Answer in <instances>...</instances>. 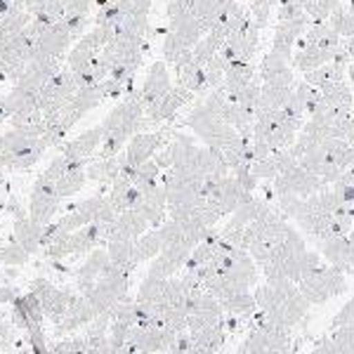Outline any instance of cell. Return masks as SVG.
<instances>
[{
  "instance_id": "obj_39",
  "label": "cell",
  "mask_w": 354,
  "mask_h": 354,
  "mask_svg": "<svg viewBox=\"0 0 354 354\" xmlns=\"http://www.w3.org/2000/svg\"><path fill=\"white\" fill-rule=\"evenodd\" d=\"M113 3H130V0H113Z\"/></svg>"
},
{
  "instance_id": "obj_4",
  "label": "cell",
  "mask_w": 354,
  "mask_h": 354,
  "mask_svg": "<svg viewBox=\"0 0 354 354\" xmlns=\"http://www.w3.org/2000/svg\"><path fill=\"white\" fill-rule=\"evenodd\" d=\"M59 194H57V182L45 180L43 175H38L36 185H33L31 198H28V218L38 225H50L53 218L59 210Z\"/></svg>"
},
{
  "instance_id": "obj_34",
  "label": "cell",
  "mask_w": 354,
  "mask_h": 354,
  "mask_svg": "<svg viewBox=\"0 0 354 354\" xmlns=\"http://www.w3.org/2000/svg\"><path fill=\"white\" fill-rule=\"evenodd\" d=\"M66 163H68V161H66V156H64V153H59V156H55L53 161H50V165L43 170L41 175L45 177V180H53V182H57L62 175L66 173Z\"/></svg>"
},
{
  "instance_id": "obj_2",
  "label": "cell",
  "mask_w": 354,
  "mask_h": 354,
  "mask_svg": "<svg viewBox=\"0 0 354 354\" xmlns=\"http://www.w3.org/2000/svg\"><path fill=\"white\" fill-rule=\"evenodd\" d=\"M173 135H175V130L170 128V125L168 128L153 130V133H149V130H147V133H137L133 140L125 145V151H123L125 163L142 165L145 161H151V158L173 140Z\"/></svg>"
},
{
  "instance_id": "obj_26",
  "label": "cell",
  "mask_w": 354,
  "mask_h": 354,
  "mask_svg": "<svg viewBox=\"0 0 354 354\" xmlns=\"http://www.w3.org/2000/svg\"><path fill=\"white\" fill-rule=\"evenodd\" d=\"M28 258H31V253H28L17 239H12V241L0 248V265H5V267H24Z\"/></svg>"
},
{
  "instance_id": "obj_25",
  "label": "cell",
  "mask_w": 354,
  "mask_h": 354,
  "mask_svg": "<svg viewBox=\"0 0 354 354\" xmlns=\"http://www.w3.org/2000/svg\"><path fill=\"white\" fill-rule=\"evenodd\" d=\"M163 59L168 62L170 66L175 64L177 59H180L185 53H189V50H194L192 45H187V41L182 36H177L175 31H170L168 28V33H165V38H163Z\"/></svg>"
},
{
  "instance_id": "obj_21",
  "label": "cell",
  "mask_w": 354,
  "mask_h": 354,
  "mask_svg": "<svg viewBox=\"0 0 354 354\" xmlns=\"http://www.w3.org/2000/svg\"><path fill=\"white\" fill-rule=\"evenodd\" d=\"M290 62H293V57H290V55H283V53H277V50H270V53L265 55V59H262L260 68H258L260 81L265 83V81H270V78L279 76V73L288 71Z\"/></svg>"
},
{
  "instance_id": "obj_17",
  "label": "cell",
  "mask_w": 354,
  "mask_h": 354,
  "mask_svg": "<svg viewBox=\"0 0 354 354\" xmlns=\"http://www.w3.org/2000/svg\"><path fill=\"white\" fill-rule=\"evenodd\" d=\"M121 165H123V153L111 158H100L97 156L95 161L88 163L85 173H88V180L100 182V185H113L118 175H121Z\"/></svg>"
},
{
  "instance_id": "obj_22",
  "label": "cell",
  "mask_w": 354,
  "mask_h": 354,
  "mask_svg": "<svg viewBox=\"0 0 354 354\" xmlns=\"http://www.w3.org/2000/svg\"><path fill=\"white\" fill-rule=\"evenodd\" d=\"M225 314H236V317H248V314L258 312V302H255L253 290H245V293H234L230 298L220 300Z\"/></svg>"
},
{
  "instance_id": "obj_12",
  "label": "cell",
  "mask_w": 354,
  "mask_h": 354,
  "mask_svg": "<svg viewBox=\"0 0 354 354\" xmlns=\"http://www.w3.org/2000/svg\"><path fill=\"white\" fill-rule=\"evenodd\" d=\"M109 250L102 248V245H97L95 250H90L88 258L81 267L76 270V288L78 293H88L90 288L95 286L97 281H100L102 272H104V267L109 265Z\"/></svg>"
},
{
  "instance_id": "obj_30",
  "label": "cell",
  "mask_w": 354,
  "mask_h": 354,
  "mask_svg": "<svg viewBox=\"0 0 354 354\" xmlns=\"http://www.w3.org/2000/svg\"><path fill=\"white\" fill-rule=\"evenodd\" d=\"M111 319L113 322H123V324H130V326H137V302L133 298L116 302L111 310Z\"/></svg>"
},
{
  "instance_id": "obj_16",
  "label": "cell",
  "mask_w": 354,
  "mask_h": 354,
  "mask_svg": "<svg viewBox=\"0 0 354 354\" xmlns=\"http://www.w3.org/2000/svg\"><path fill=\"white\" fill-rule=\"evenodd\" d=\"M43 227L45 225L33 222L28 215H26V218H17L12 222V239H17V241L24 245L31 255H36V253H41V250H43V243H41Z\"/></svg>"
},
{
  "instance_id": "obj_23",
  "label": "cell",
  "mask_w": 354,
  "mask_h": 354,
  "mask_svg": "<svg viewBox=\"0 0 354 354\" xmlns=\"http://www.w3.org/2000/svg\"><path fill=\"white\" fill-rule=\"evenodd\" d=\"M85 182H88L85 168H66V173L57 180V194H59V198H68L81 192L85 187Z\"/></svg>"
},
{
  "instance_id": "obj_1",
  "label": "cell",
  "mask_w": 354,
  "mask_h": 354,
  "mask_svg": "<svg viewBox=\"0 0 354 354\" xmlns=\"http://www.w3.org/2000/svg\"><path fill=\"white\" fill-rule=\"evenodd\" d=\"M298 288L312 305H324L330 298H338V295L345 293L347 274L333 265H322L314 272L305 274L298 281Z\"/></svg>"
},
{
  "instance_id": "obj_10",
  "label": "cell",
  "mask_w": 354,
  "mask_h": 354,
  "mask_svg": "<svg viewBox=\"0 0 354 354\" xmlns=\"http://www.w3.org/2000/svg\"><path fill=\"white\" fill-rule=\"evenodd\" d=\"M293 290H298V283L295 281H290V279H277V281H265L262 286H255L253 295L260 312H272L277 307H281L290 298Z\"/></svg>"
},
{
  "instance_id": "obj_20",
  "label": "cell",
  "mask_w": 354,
  "mask_h": 354,
  "mask_svg": "<svg viewBox=\"0 0 354 354\" xmlns=\"http://www.w3.org/2000/svg\"><path fill=\"white\" fill-rule=\"evenodd\" d=\"M161 250H163V239H161V232H158V227H156V230L145 232L135 241V262L140 265V262L153 260Z\"/></svg>"
},
{
  "instance_id": "obj_19",
  "label": "cell",
  "mask_w": 354,
  "mask_h": 354,
  "mask_svg": "<svg viewBox=\"0 0 354 354\" xmlns=\"http://www.w3.org/2000/svg\"><path fill=\"white\" fill-rule=\"evenodd\" d=\"M295 88H283V85H267L262 83L260 90V100H258V111H277L290 102ZM255 111V113H258Z\"/></svg>"
},
{
  "instance_id": "obj_24",
  "label": "cell",
  "mask_w": 354,
  "mask_h": 354,
  "mask_svg": "<svg viewBox=\"0 0 354 354\" xmlns=\"http://www.w3.org/2000/svg\"><path fill=\"white\" fill-rule=\"evenodd\" d=\"M106 250H109L111 262H116L118 267L133 272L137 267L135 262V241H109L106 243Z\"/></svg>"
},
{
  "instance_id": "obj_7",
  "label": "cell",
  "mask_w": 354,
  "mask_h": 354,
  "mask_svg": "<svg viewBox=\"0 0 354 354\" xmlns=\"http://www.w3.org/2000/svg\"><path fill=\"white\" fill-rule=\"evenodd\" d=\"M170 90H173V78H170V71H168V62L156 59L151 64L149 73H147L142 88H140L145 113H147V109H151L153 104H158V102H161Z\"/></svg>"
},
{
  "instance_id": "obj_27",
  "label": "cell",
  "mask_w": 354,
  "mask_h": 354,
  "mask_svg": "<svg viewBox=\"0 0 354 354\" xmlns=\"http://www.w3.org/2000/svg\"><path fill=\"white\" fill-rule=\"evenodd\" d=\"M300 3L312 21H326L333 10L342 5V0H300Z\"/></svg>"
},
{
  "instance_id": "obj_36",
  "label": "cell",
  "mask_w": 354,
  "mask_h": 354,
  "mask_svg": "<svg viewBox=\"0 0 354 354\" xmlns=\"http://www.w3.org/2000/svg\"><path fill=\"white\" fill-rule=\"evenodd\" d=\"M310 354H335L333 352V342H330V335H324V338L314 345V350Z\"/></svg>"
},
{
  "instance_id": "obj_18",
  "label": "cell",
  "mask_w": 354,
  "mask_h": 354,
  "mask_svg": "<svg viewBox=\"0 0 354 354\" xmlns=\"http://www.w3.org/2000/svg\"><path fill=\"white\" fill-rule=\"evenodd\" d=\"M192 338L203 350V354H218L222 347H225V340H227L225 317H222L218 324H213V326L201 328V330H196V333H192Z\"/></svg>"
},
{
  "instance_id": "obj_6",
  "label": "cell",
  "mask_w": 354,
  "mask_h": 354,
  "mask_svg": "<svg viewBox=\"0 0 354 354\" xmlns=\"http://www.w3.org/2000/svg\"><path fill=\"white\" fill-rule=\"evenodd\" d=\"M310 307L312 302L302 295V290H293L290 293V298L283 302L281 307H277V310L272 312H258V317L262 322L272 324V326H279V328H286V330H293L302 319L310 314Z\"/></svg>"
},
{
  "instance_id": "obj_29",
  "label": "cell",
  "mask_w": 354,
  "mask_h": 354,
  "mask_svg": "<svg viewBox=\"0 0 354 354\" xmlns=\"http://www.w3.org/2000/svg\"><path fill=\"white\" fill-rule=\"evenodd\" d=\"M222 317H225V312H215V310L194 312V314H189V319H187V328H189V333H196V330L218 324Z\"/></svg>"
},
{
  "instance_id": "obj_11",
  "label": "cell",
  "mask_w": 354,
  "mask_h": 354,
  "mask_svg": "<svg viewBox=\"0 0 354 354\" xmlns=\"http://www.w3.org/2000/svg\"><path fill=\"white\" fill-rule=\"evenodd\" d=\"M95 317H97V310L90 305V300L85 298V295L78 293L76 300H73L71 307H68L66 317L55 326V335L57 338H64V335H68V333H76V330L88 326Z\"/></svg>"
},
{
  "instance_id": "obj_3",
  "label": "cell",
  "mask_w": 354,
  "mask_h": 354,
  "mask_svg": "<svg viewBox=\"0 0 354 354\" xmlns=\"http://www.w3.org/2000/svg\"><path fill=\"white\" fill-rule=\"evenodd\" d=\"M324 180L319 175H312L310 170H305L302 165H293V168L283 170L272 180L274 196H281V194H295V196L310 198L312 194L324 189Z\"/></svg>"
},
{
  "instance_id": "obj_5",
  "label": "cell",
  "mask_w": 354,
  "mask_h": 354,
  "mask_svg": "<svg viewBox=\"0 0 354 354\" xmlns=\"http://www.w3.org/2000/svg\"><path fill=\"white\" fill-rule=\"evenodd\" d=\"M31 290L38 295V298H41L45 317H48L50 322L55 324V326L66 317L71 302L76 300V293H71V290H64V288H57L55 283H50L48 279H43V277L33 279V281H31Z\"/></svg>"
},
{
  "instance_id": "obj_31",
  "label": "cell",
  "mask_w": 354,
  "mask_h": 354,
  "mask_svg": "<svg viewBox=\"0 0 354 354\" xmlns=\"http://www.w3.org/2000/svg\"><path fill=\"white\" fill-rule=\"evenodd\" d=\"M64 24H66L73 41H81L85 33H88V26L95 24V19H90V15H66Z\"/></svg>"
},
{
  "instance_id": "obj_8",
  "label": "cell",
  "mask_w": 354,
  "mask_h": 354,
  "mask_svg": "<svg viewBox=\"0 0 354 354\" xmlns=\"http://www.w3.org/2000/svg\"><path fill=\"white\" fill-rule=\"evenodd\" d=\"M45 319V310H43V302L38 298L33 290H28L24 295H17L12 300V324L17 330H26L31 326H41Z\"/></svg>"
},
{
  "instance_id": "obj_33",
  "label": "cell",
  "mask_w": 354,
  "mask_h": 354,
  "mask_svg": "<svg viewBox=\"0 0 354 354\" xmlns=\"http://www.w3.org/2000/svg\"><path fill=\"white\" fill-rule=\"evenodd\" d=\"M17 347V333L15 328L0 317V350L3 352H15Z\"/></svg>"
},
{
  "instance_id": "obj_13",
  "label": "cell",
  "mask_w": 354,
  "mask_h": 354,
  "mask_svg": "<svg viewBox=\"0 0 354 354\" xmlns=\"http://www.w3.org/2000/svg\"><path fill=\"white\" fill-rule=\"evenodd\" d=\"M102 140H104L102 125H95V128H90L78 137H73V140L62 142L59 153H64L66 158H83V161H90L93 153L102 147Z\"/></svg>"
},
{
  "instance_id": "obj_14",
  "label": "cell",
  "mask_w": 354,
  "mask_h": 354,
  "mask_svg": "<svg viewBox=\"0 0 354 354\" xmlns=\"http://www.w3.org/2000/svg\"><path fill=\"white\" fill-rule=\"evenodd\" d=\"M71 43H76L71 38V33H68V28L64 24V19L57 21V24H53V28L50 31H45L41 38H38V53L36 57H55V59H62L68 48H71Z\"/></svg>"
},
{
  "instance_id": "obj_38",
  "label": "cell",
  "mask_w": 354,
  "mask_h": 354,
  "mask_svg": "<svg viewBox=\"0 0 354 354\" xmlns=\"http://www.w3.org/2000/svg\"><path fill=\"white\" fill-rule=\"evenodd\" d=\"M347 10H350L352 17H354V0H350V5H347Z\"/></svg>"
},
{
  "instance_id": "obj_9",
  "label": "cell",
  "mask_w": 354,
  "mask_h": 354,
  "mask_svg": "<svg viewBox=\"0 0 354 354\" xmlns=\"http://www.w3.org/2000/svg\"><path fill=\"white\" fill-rule=\"evenodd\" d=\"M194 97L196 95H194L192 90L182 88V85H173V90H170V93L165 95L158 104H153L151 109H147L145 116L149 118L151 125L156 128V125H161L165 121H173V118L177 116V111H180L185 104H189Z\"/></svg>"
},
{
  "instance_id": "obj_35",
  "label": "cell",
  "mask_w": 354,
  "mask_h": 354,
  "mask_svg": "<svg viewBox=\"0 0 354 354\" xmlns=\"http://www.w3.org/2000/svg\"><path fill=\"white\" fill-rule=\"evenodd\" d=\"M345 324H354V295L342 305V310L333 317V328L345 326Z\"/></svg>"
},
{
  "instance_id": "obj_28",
  "label": "cell",
  "mask_w": 354,
  "mask_h": 354,
  "mask_svg": "<svg viewBox=\"0 0 354 354\" xmlns=\"http://www.w3.org/2000/svg\"><path fill=\"white\" fill-rule=\"evenodd\" d=\"M328 24L333 26L342 38L354 36V17L350 10H347V5H338V8L333 10V15L328 17Z\"/></svg>"
},
{
  "instance_id": "obj_40",
  "label": "cell",
  "mask_w": 354,
  "mask_h": 354,
  "mask_svg": "<svg viewBox=\"0 0 354 354\" xmlns=\"http://www.w3.org/2000/svg\"><path fill=\"white\" fill-rule=\"evenodd\" d=\"M0 227H3V225H0Z\"/></svg>"
},
{
  "instance_id": "obj_37",
  "label": "cell",
  "mask_w": 354,
  "mask_h": 354,
  "mask_svg": "<svg viewBox=\"0 0 354 354\" xmlns=\"http://www.w3.org/2000/svg\"><path fill=\"white\" fill-rule=\"evenodd\" d=\"M10 354H33L31 350H15V352H10Z\"/></svg>"
},
{
  "instance_id": "obj_32",
  "label": "cell",
  "mask_w": 354,
  "mask_h": 354,
  "mask_svg": "<svg viewBox=\"0 0 354 354\" xmlns=\"http://www.w3.org/2000/svg\"><path fill=\"white\" fill-rule=\"evenodd\" d=\"M250 173H253L258 180H274V177L279 175V165L274 161V153L267 158H258V161L250 163Z\"/></svg>"
},
{
  "instance_id": "obj_15",
  "label": "cell",
  "mask_w": 354,
  "mask_h": 354,
  "mask_svg": "<svg viewBox=\"0 0 354 354\" xmlns=\"http://www.w3.org/2000/svg\"><path fill=\"white\" fill-rule=\"evenodd\" d=\"M350 245H352V239H350V234H347V236H333V239L317 241V250L322 253V258L326 260L328 265L350 274Z\"/></svg>"
}]
</instances>
